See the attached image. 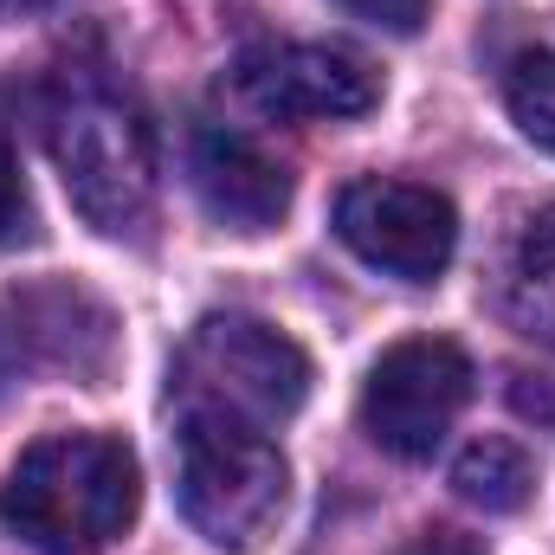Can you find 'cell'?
<instances>
[{"instance_id":"15","label":"cell","mask_w":555,"mask_h":555,"mask_svg":"<svg viewBox=\"0 0 555 555\" xmlns=\"http://www.w3.org/2000/svg\"><path fill=\"white\" fill-rule=\"evenodd\" d=\"M395 555H485V543L465 537V530H420V537H408Z\"/></svg>"},{"instance_id":"12","label":"cell","mask_w":555,"mask_h":555,"mask_svg":"<svg viewBox=\"0 0 555 555\" xmlns=\"http://www.w3.org/2000/svg\"><path fill=\"white\" fill-rule=\"evenodd\" d=\"M504 104H511L517 130L537 142V149L555 155V39H543V46H530V52L511 59V72H504Z\"/></svg>"},{"instance_id":"4","label":"cell","mask_w":555,"mask_h":555,"mask_svg":"<svg viewBox=\"0 0 555 555\" xmlns=\"http://www.w3.org/2000/svg\"><path fill=\"white\" fill-rule=\"evenodd\" d=\"M310 395V356L253 310H214L175 356V401L181 414H233L253 426H278Z\"/></svg>"},{"instance_id":"13","label":"cell","mask_w":555,"mask_h":555,"mask_svg":"<svg viewBox=\"0 0 555 555\" xmlns=\"http://www.w3.org/2000/svg\"><path fill=\"white\" fill-rule=\"evenodd\" d=\"M349 20L375 26V33H395V39H414L420 26L433 20V0H336Z\"/></svg>"},{"instance_id":"11","label":"cell","mask_w":555,"mask_h":555,"mask_svg":"<svg viewBox=\"0 0 555 555\" xmlns=\"http://www.w3.org/2000/svg\"><path fill=\"white\" fill-rule=\"evenodd\" d=\"M530 485H537V465H530V452L511 446V439H472V446L459 452V465H452V491H459L472 511H485V517L524 511V504H530Z\"/></svg>"},{"instance_id":"3","label":"cell","mask_w":555,"mask_h":555,"mask_svg":"<svg viewBox=\"0 0 555 555\" xmlns=\"http://www.w3.org/2000/svg\"><path fill=\"white\" fill-rule=\"evenodd\" d=\"M291 465L266 426L233 414H181V517L214 550H259L284 517Z\"/></svg>"},{"instance_id":"1","label":"cell","mask_w":555,"mask_h":555,"mask_svg":"<svg viewBox=\"0 0 555 555\" xmlns=\"http://www.w3.org/2000/svg\"><path fill=\"white\" fill-rule=\"evenodd\" d=\"M142 504V465L117 433H46L0 485V524L33 555H104Z\"/></svg>"},{"instance_id":"9","label":"cell","mask_w":555,"mask_h":555,"mask_svg":"<svg viewBox=\"0 0 555 555\" xmlns=\"http://www.w3.org/2000/svg\"><path fill=\"white\" fill-rule=\"evenodd\" d=\"M188 181H194L201 207L220 227H233V233H266V227H278L291 214V168L278 155H266L253 137L220 130V124L194 130Z\"/></svg>"},{"instance_id":"2","label":"cell","mask_w":555,"mask_h":555,"mask_svg":"<svg viewBox=\"0 0 555 555\" xmlns=\"http://www.w3.org/2000/svg\"><path fill=\"white\" fill-rule=\"evenodd\" d=\"M52 162H59L65 194L85 214V227L124 240L149 220L155 142H149V124L137 117V104L117 98L111 85H98V78L65 85V98L52 104Z\"/></svg>"},{"instance_id":"14","label":"cell","mask_w":555,"mask_h":555,"mask_svg":"<svg viewBox=\"0 0 555 555\" xmlns=\"http://www.w3.org/2000/svg\"><path fill=\"white\" fill-rule=\"evenodd\" d=\"M26 233H33V201H26V181H20V155L0 137V246H13Z\"/></svg>"},{"instance_id":"8","label":"cell","mask_w":555,"mask_h":555,"mask_svg":"<svg viewBox=\"0 0 555 555\" xmlns=\"http://www.w3.org/2000/svg\"><path fill=\"white\" fill-rule=\"evenodd\" d=\"M233 85L266 117H362L382 104V78L336 46H253Z\"/></svg>"},{"instance_id":"6","label":"cell","mask_w":555,"mask_h":555,"mask_svg":"<svg viewBox=\"0 0 555 555\" xmlns=\"http://www.w3.org/2000/svg\"><path fill=\"white\" fill-rule=\"evenodd\" d=\"M336 240L375 272L433 284L459 253V214L426 181L369 175V181H349L336 194Z\"/></svg>"},{"instance_id":"10","label":"cell","mask_w":555,"mask_h":555,"mask_svg":"<svg viewBox=\"0 0 555 555\" xmlns=\"http://www.w3.org/2000/svg\"><path fill=\"white\" fill-rule=\"evenodd\" d=\"M498 304H504L511 330L555 343V201L517 227V240L504 253V278H498Z\"/></svg>"},{"instance_id":"16","label":"cell","mask_w":555,"mask_h":555,"mask_svg":"<svg viewBox=\"0 0 555 555\" xmlns=\"http://www.w3.org/2000/svg\"><path fill=\"white\" fill-rule=\"evenodd\" d=\"M59 0H0V20H26V13H46Z\"/></svg>"},{"instance_id":"5","label":"cell","mask_w":555,"mask_h":555,"mask_svg":"<svg viewBox=\"0 0 555 555\" xmlns=\"http://www.w3.org/2000/svg\"><path fill=\"white\" fill-rule=\"evenodd\" d=\"M472 356L452 336H408L395 343L362 388V426L395 459H433L452 420L472 401Z\"/></svg>"},{"instance_id":"7","label":"cell","mask_w":555,"mask_h":555,"mask_svg":"<svg viewBox=\"0 0 555 555\" xmlns=\"http://www.w3.org/2000/svg\"><path fill=\"white\" fill-rule=\"evenodd\" d=\"M117 323L78 284H33L0 297V388H20L39 369H65L98 382L111 369Z\"/></svg>"}]
</instances>
